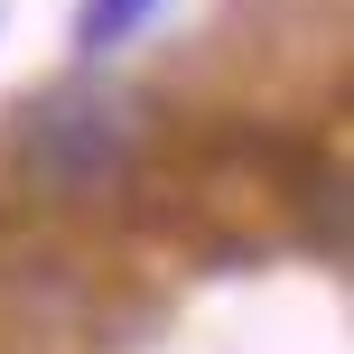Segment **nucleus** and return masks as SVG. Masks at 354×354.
<instances>
[{"label": "nucleus", "mask_w": 354, "mask_h": 354, "mask_svg": "<svg viewBox=\"0 0 354 354\" xmlns=\"http://www.w3.org/2000/svg\"><path fill=\"white\" fill-rule=\"evenodd\" d=\"M149 10H159V0H84V10H75V47H122V37H140L149 28Z\"/></svg>", "instance_id": "nucleus-2"}, {"label": "nucleus", "mask_w": 354, "mask_h": 354, "mask_svg": "<svg viewBox=\"0 0 354 354\" xmlns=\"http://www.w3.org/2000/svg\"><path fill=\"white\" fill-rule=\"evenodd\" d=\"M19 177L37 196H93V187H122L140 168V103L103 84H66V93H37L19 112V140H10Z\"/></svg>", "instance_id": "nucleus-1"}]
</instances>
